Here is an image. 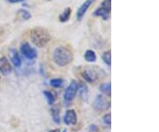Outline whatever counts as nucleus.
Wrapping results in <instances>:
<instances>
[{"label": "nucleus", "instance_id": "6", "mask_svg": "<svg viewBox=\"0 0 159 132\" xmlns=\"http://www.w3.org/2000/svg\"><path fill=\"white\" fill-rule=\"evenodd\" d=\"M94 107L97 110H105L110 107V102H108L102 95H98L94 102Z\"/></svg>", "mask_w": 159, "mask_h": 132}, {"label": "nucleus", "instance_id": "23", "mask_svg": "<svg viewBox=\"0 0 159 132\" xmlns=\"http://www.w3.org/2000/svg\"><path fill=\"white\" fill-rule=\"evenodd\" d=\"M8 2L10 3H18V2H21V1H24V0H7Z\"/></svg>", "mask_w": 159, "mask_h": 132}, {"label": "nucleus", "instance_id": "4", "mask_svg": "<svg viewBox=\"0 0 159 132\" xmlns=\"http://www.w3.org/2000/svg\"><path fill=\"white\" fill-rule=\"evenodd\" d=\"M20 52H21L24 57H26L29 59H35V58L37 57L36 50L34 48H33L27 42H24V43L21 44V45H20Z\"/></svg>", "mask_w": 159, "mask_h": 132}, {"label": "nucleus", "instance_id": "20", "mask_svg": "<svg viewBox=\"0 0 159 132\" xmlns=\"http://www.w3.org/2000/svg\"><path fill=\"white\" fill-rule=\"evenodd\" d=\"M102 121H103V123H104L106 126L111 127V115L110 113H109V114H106V115L103 116Z\"/></svg>", "mask_w": 159, "mask_h": 132}, {"label": "nucleus", "instance_id": "15", "mask_svg": "<svg viewBox=\"0 0 159 132\" xmlns=\"http://www.w3.org/2000/svg\"><path fill=\"white\" fill-rule=\"evenodd\" d=\"M70 16H71V9L68 7V8H66L65 11L63 12V13H61L59 15V20L62 22H66V21H68Z\"/></svg>", "mask_w": 159, "mask_h": 132}, {"label": "nucleus", "instance_id": "19", "mask_svg": "<svg viewBox=\"0 0 159 132\" xmlns=\"http://www.w3.org/2000/svg\"><path fill=\"white\" fill-rule=\"evenodd\" d=\"M102 8H103L104 10H106L108 12H111V0H104V1H102Z\"/></svg>", "mask_w": 159, "mask_h": 132}, {"label": "nucleus", "instance_id": "12", "mask_svg": "<svg viewBox=\"0 0 159 132\" xmlns=\"http://www.w3.org/2000/svg\"><path fill=\"white\" fill-rule=\"evenodd\" d=\"M100 91L107 95L108 97H111V82H103L100 85Z\"/></svg>", "mask_w": 159, "mask_h": 132}, {"label": "nucleus", "instance_id": "8", "mask_svg": "<svg viewBox=\"0 0 159 132\" xmlns=\"http://www.w3.org/2000/svg\"><path fill=\"white\" fill-rule=\"evenodd\" d=\"M77 115L74 110H67L65 117L64 121L66 125H75L77 123Z\"/></svg>", "mask_w": 159, "mask_h": 132}, {"label": "nucleus", "instance_id": "25", "mask_svg": "<svg viewBox=\"0 0 159 132\" xmlns=\"http://www.w3.org/2000/svg\"><path fill=\"white\" fill-rule=\"evenodd\" d=\"M64 132H67V130H64Z\"/></svg>", "mask_w": 159, "mask_h": 132}, {"label": "nucleus", "instance_id": "1", "mask_svg": "<svg viewBox=\"0 0 159 132\" xmlns=\"http://www.w3.org/2000/svg\"><path fill=\"white\" fill-rule=\"evenodd\" d=\"M53 60L60 67H66L74 59V54L66 46H58L53 52Z\"/></svg>", "mask_w": 159, "mask_h": 132}, {"label": "nucleus", "instance_id": "2", "mask_svg": "<svg viewBox=\"0 0 159 132\" xmlns=\"http://www.w3.org/2000/svg\"><path fill=\"white\" fill-rule=\"evenodd\" d=\"M30 38L35 46L43 47L51 40V35L47 29L34 28L30 31Z\"/></svg>", "mask_w": 159, "mask_h": 132}, {"label": "nucleus", "instance_id": "24", "mask_svg": "<svg viewBox=\"0 0 159 132\" xmlns=\"http://www.w3.org/2000/svg\"><path fill=\"white\" fill-rule=\"evenodd\" d=\"M50 132H60V130H59L58 129H56V130H51Z\"/></svg>", "mask_w": 159, "mask_h": 132}, {"label": "nucleus", "instance_id": "5", "mask_svg": "<svg viewBox=\"0 0 159 132\" xmlns=\"http://www.w3.org/2000/svg\"><path fill=\"white\" fill-rule=\"evenodd\" d=\"M100 75V71H97L94 68H89L82 72V76L88 82H94L98 79Z\"/></svg>", "mask_w": 159, "mask_h": 132}, {"label": "nucleus", "instance_id": "13", "mask_svg": "<svg viewBox=\"0 0 159 132\" xmlns=\"http://www.w3.org/2000/svg\"><path fill=\"white\" fill-rule=\"evenodd\" d=\"M43 95H44V97L47 99V102L48 104L50 105V106H52L53 104L55 103V101H56V97H55V95L51 92H48V91H45V92H43Z\"/></svg>", "mask_w": 159, "mask_h": 132}, {"label": "nucleus", "instance_id": "22", "mask_svg": "<svg viewBox=\"0 0 159 132\" xmlns=\"http://www.w3.org/2000/svg\"><path fill=\"white\" fill-rule=\"evenodd\" d=\"M89 132H99V128L95 124H91L89 126Z\"/></svg>", "mask_w": 159, "mask_h": 132}, {"label": "nucleus", "instance_id": "7", "mask_svg": "<svg viewBox=\"0 0 159 132\" xmlns=\"http://www.w3.org/2000/svg\"><path fill=\"white\" fill-rule=\"evenodd\" d=\"M0 73L4 75H9L11 73V64L6 57L0 58Z\"/></svg>", "mask_w": 159, "mask_h": 132}, {"label": "nucleus", "instance_id": "9", "mask_svg": "<svg viewBox=\"0 0 159 132\" xmlns=\"http://www.w3.org/2000/svg\"><path fill=\"white\" fill-rule=\"evenodd\" d=\"M9 55H10V59L12 64L16 67V68H20L21 66V59L20 57V54L18 53L17 50L11 48L9 50Z\"/></svg>", "mask_w": 159, "mask_h": 132}, {"label": "nucleus", "instance_id": "16", "mask_svg": "<svg viewBox=\"0 0 159 132\" xmlns=\"http://www.w3.org/2000/svg\"><path fill=\"white\" fill-rule=\"evenodd\" d=\"M50 84L53 88H60L64 84V80L60 78H55V79H51L50 81Z\"/></svg>", "mask_w": 159, "mask_h": 132}, {"label": "nucleus", "instance_id": "17", "mask_svg": "<svg viewBox=\"0 0 159 132\" xmlns=\"http://www.w3.org/2000/svg\"><path fill=\"white\" fill-rule=\"evenodd\" d=\"M51 115L53 117V121L56 123H59L60 122V116H59V109L57 107H54L51 109Z\"/></svg>", "mask_w": 159, "mask_h": 132}, {"label": "nucleus", "instance_id": "21", "mask_svg": "<svg viewBox=\"0 0 159 132\" xmlns=\"http://www.w3.org/2000/svg\"><path fill=\"white\" fill-rule=\"evenodd\" d=\"M19 14H20V16H21L23 20H29V19L31 18V14L27 10H24V9L23 10H20L19 11Z\"/></svg>", "mask_w": 159, "mask_h": 132}, {"label": "nucleus", "instance_id": "14", "mask_svg": "<svg viewBox=\"0 0 159 132\" xmlns=\"http://www.w3.org/2000/svg\"><path fill=\"white\" fill-rule=\"evenodd\" d=\"M109 14H110V12H108L106 10H104L102 7L101 8H98L97 11L94 12V15H96V16H101L105 21L108 20Z\"/></svg>", "mask_w": 159, "mask_h": 132}, {"label": "nucleus", "instance_id": "18", "mask_svg": "<svg viewBox=\"0 0 159 132\" xmlns=\"http://www.w3.org/2000/svg\"><path fill=\"white\" fill-rule=\"evenodd\" d=\"M111 51H108V52H105L102 54V59L108 66L111 65Z\"/></svg>", "mask_w": 159, "mask_h": 132}, {"label": "nucleus", "instance_id": "11", "mask_svg": "<svg viewBox=\"0 0 159 132\" xmlns=\"http://www.w3.org/2000/svg\"><path fill=\"white\" fill-rule=\"evenodd\" d=\"M84 59L88 62H95L97 60V54L92 50H88L84 54Z\"/></svg>", "mask_w": 159, "mask_h": 132}, {"label": "nucleus", "instance_id": "10", "mask_svg": "<svg viewBox=\"0 0 159 132\" xmlns=\"http://www.w3.org/2000/svg\"><path fill=\"white\" fill-rule=\"evenodd\" d=\"M91 4H92V0H87L85 3L78 9V12H77V19H78L79 21H80V20L83 18L84 14H85L86 12H87V10H88L89 7L91 6Z\"/></svg>", "mask_w": 159, "mask_h": 132}, {"label": "nucleus", "instance_id": "3", "mask_svg": "<svg viewBox=\"0 0 159 132\" xmlns=\"http://www.w3.org/2000/svg\"><path fill=\"white\" fill-rule=\"evenodd\" d=\"M78 91H79V83L76 81H73L65 92V94H64L65 100L72 101L75 98Z\"/></svg>", "mask_w": 159, "mask_h": 132}]
</instances>
